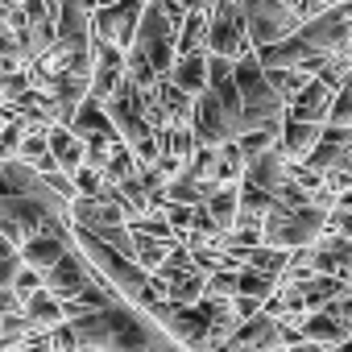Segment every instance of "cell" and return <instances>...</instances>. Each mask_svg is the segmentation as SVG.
Returning <instances> with one entry per match:
<instances>
[{
  "mask_svg": "<svg viewBox=\"0 0 352 352\" xmlns=\"http://www.w3.org/2000/svg\"><path fill=\"white\" fill-rule=\"evenodd\" d=\"M71 249H75V232H46V236L21 245V257H25L30 270H42V274H46V270H54Z\"/></svg>",
  "mask_w": 352,
  "mask_h": 352,
  "instance_id": "cell-11",
  "label": "cell"
},
{
  "mask_svg": "<svg viewBox=\"0 0 352 352\" xmlns=\"http://www.w3.org/2000/svg\"><path fill=\"white\" fill-rule=\"evenodd\" d=\"M25 270V257H21V245L9 241L5 232H0V286H13Z\"/></svg>",
  "mask_w": 352,
  "mask_h": 352,
  "instance_id": "cell-22",
  "label": "cell"
},
{
  "mask_svg": "<svg viewBox=\"0 0 352 352\" xmlns=\"http://www.w3.org/2000/svg\"><path fill=\"white\" fill-rule=\"evenodd\" d=\"M208 212H212V220H216V228L220 232H232L236 228V220H241V183H224L208 204H204Z\"/></svg>",
  "mask_w": 352,
  "mask_h": 352,
  "instance_id": "cell-17",
  "label": "cell"
},
{
  "mask_svg": "<svg viewBox=\"0 0 352 352\" xmlns=\"http://www.w3.org/2000/svg\"><path fill=\"white\" fill-rule=\"evenodd\" d=\"M170 83H179L187 96H204L208 87H212V79H208V50H199V54H179V63H174V71L166 75Z\"/></svg>",
  "mask_w": 352,
  "mask_h": 352,
  "instance_id": "cell-15",
  "label": "cell"
},
{
  "mask_svg": "<svg viewBox=\"0 0 352 352\" xmlns=\"http://www.w3.org/2000/svg\"><path fill=\"white\" fill-rule=\"evenodd\" d=\"M71 129L83 137V141H91V137H104V141H120V129L112 124V116H108V108L100 104V100H83L79 104V112H75V120H71Z\"/></svg>",
  "mask_w": 352,
  "mask_h": 352,
  "instance_id": "cell-14",
  "label": "cell"
},
{
  "mask_svg": "<svg viewBox=\"0 0 352 352\" xmlns=\"http://www.w3.org/2000/svg\"><path fill=\"white\" fill-rule=\"evenodd\" d=\"M290 327L298 331V340H311V344H323V348H340V344H348V340H352V327H348V323H340V319H331L327 311L302 315V319H294Z\"/></svg>",
  "mask_w": 352,
  "mask_h": 352,
  "instance_id": "cell-10",
  "label": "cell"
},
{
  "mask_svg": "<svg viewBox=\"0 0 352 352\" xmlns=\"http://www.w3.org/2000/svg\"><path fill=\"white\" fill-rule=\"evenodd\" d=\"M104 187H108V179L100 170H91V166H83L79 174H75V191L83 195V199H96V195H104Z\"/></svg>",
  "mask_w": 352,
  "mask_h": 352,
  "instance_id": "cell-23",
  "label": "cell"
},
{
  "mask_svg": "<svg viewBox=\"0 0 352 352\" xmlns=\"http://www.w3.org/2000/svg\"><path fill=\"white\" fill-rule=\"evenodd\" d=\"M5 124H9V116H5V112H0V133H5Z\"/></svg>",
  "mask_w": 352,
  "mask_h": 352,
  "instance_id": "cell-26",
  "label": "cell"
},
{
  "mask_svg": "<svg viewBox=\"0 0 352 352\" xmlns=\"http://www.w3.org/2000/svg\"><path fill=\"white\" fill-rule=\"evenodd\" d=\"M278 278H270V274H261V270H241L236 274V294H249V298H261V302H270L274 294H278Z\"/></svg>",
  "mask_w": 352,
  "mask_h": 352,
  "instance_id": "cell-20",
  "label": "cell"
},
{
  "mask_svg": "<svg viewBox=\"0 0 352 352\" xmlns=\"http://www.w3.org/2000/svg\"><path fill=\"white\" fill-rule=\"evenodd\" d=\"M71 327L79 336V348H91V352H157V348L179 344L145 307L129 298H116L104 311L79 315L71 319Z\"/></svg>",
  "mask_w": 352,
  "mask_h": 352,
  "instance_id": "cell-1",
  "label": "cell"
},
{
  "mask_svg": "<svg viewBox=\"0 0 352 352\" xmlns=\"http://www.w3.org/2000/svg\"><path fill=\"white\" fill-rule=\"evenodd\" d=\"M50 153H54L58 170H67L71 179L87 166V141H83L71 124H54V129H50Z\"/></svg>",
  "mask_w": 352,
  "mask_h": 352,
  "instance_id": "cell-13",
  "label": "cell"
},
{
  "mask_svg": "<svg viewBox=\"0 0 352 352\" xmlns=\"http://www.w3.org/2000/svg\"><path fill=\"white\" fill-rule=\"evenodd\" d=\"M75 232V245H79V253L91 261V270L120 294V298H129V302H141V294L149 290V282H153V274L149 270H141L133 257H124L120 249H112L108 241H100L96 232H87V228H71Z\"/></svg>",
  "mask_w": 352,
  "mask_h": 352,
  "instance_id": "cell-2",
  "label": "cell"
},
{
  "mask_svg": "<svg viewBox=\"0 0 352 352\" xmlns=\"http://www.w3.org/2000/svg\"><path fill=\"white\" fill-rule=\"evenodd\" d=\"M323 129H327V124H311V120H286V124H282V137H278V145H282V153H286L294 166H302V162L315 153V145L323 141Z\"/></svg>",
  "mask_w": 352,
  "mask_h": 352,
  "instance_id": "cell-12",
  "label": "cell"
},
{
  "mask_svg": "<svg viewBox=\"0 0 352 352\" xmlns=\"http://www.w3.org/2000/svg\"><path fill=\"white\" fill-rule=\"evenodd\" d=\"M108 5H120V0H100V9H108Z\"/></svg>",
  "mask_w": 352,
  "mask_h": 352,
  "instance_id": "cell-25",
  "label": "cell"
},
{
  "mask_svg": "<svg viewBox=\"0 0 352 352\" xmlns=\"http://www.w3.org/2000/svg\"><path fill=\"white\" fill-rule=\"evenodd\" d=\"M145 17V0H120V5H108V9H96V21H91V34L100 42H116L120 50H133L137 42V25Z\"/></svg>",
  "mask_w": 352,
  "mask_h": 352,
  "instance_id": "cell-6",
  "label": "cell"
},
{
  "mask_svg": "<svg viewBox=\"0 0 352 352\" xmlns=\"http://www.w3.org/2000/svg\"><path fill=\"white\" fill-rule=\"evenodd\" d=\"M137 174H141V162H137L133 145L116 141V145H112V157H108V170H104V179H108V183H129V179H137Z\"/></svg>",
  "mask_w": 352,
  "mask_h": 352,
  "instance_id": "cell-19",
  "label": "cell"
},
{
  "mask_svg": "<svg viewBox=\"0 0 352 352\" xmlns=\"http://www.w3.org/2000/svg\"><path fill=\"white\" fill-rule=\"evenodd\" d=\"M290 179H294V162L282 153V145H270V149L253 153L249 166H245V183H249V187H261V191H270V195H278Z\"/></svg>",
  "mask_w": 352,
  "mask_h": 352,
  "instance_id": "cell-8",
  "label": "cell"
},
{
  "mask_svg": "<svg viewBox=\"0 0 352 352\" xmlns=\"http://www.w3.org/2000/svg\"><path fill=\"white\" fill-rule=\"evenodd\" d=\"M170 249H174L170 241H157V236H145V232H137V265H141V270L157 274V270L166 265Z\"/></svg>",
  "mask_w": 352,
  "mask_h": 352,
  "instance_id": "cell-21",
  "label": "cell"
},
{
  "mask_svg": "<svg viewBox=\"0 0 352 352\" xmlns=\"http://www.w3.org/2000/svg\"><path fill=\"white\" fill-rule=\"evenodd\" d=\"M331 228V212L319 204H302V208H274L265 220V245L274 249H311L323 232Z\"/></svg>",
  "mask_w": 352,
  "mask_h": 352,
  "instance_id": "cell-3",
  "label": "cell"
},
{
  "mask_svg": "<svg viewBox=\"0 0 352 352\" xmlns=\"http://www.w3.org/2000/svg\"><path fill=\"white\" fill-rule=\"evenodd\" d=\"M340 87H331L327 79H311L302 87V96L286 108V120H311V124H327V112H331V100H336Z\"/></svg>",
  "mask_w": 352,
  "mask_h": 352,
  "instance_id": "cell-9",
  "label": "cell"
},
{
  "mask_svg": "<svg viewBox=\"0 0 352 352\" xmlns=\"http://www.w3.org/2000/svg\"><path fill=\"white\" fill-rule=\"evenodd\" d=\"M104 108H108L112 124L120 129V141H124V145H141L145 137H153V124H149V116H145V91H141L133 79H124L120 91H116Z\"/></svg>",
  "mask_w": 352,
  "mask_h": 352,
  "instance_id": "cell-5",
  "label": "cell"
},
{
  "mask_svg": "<svg viewBox=\"0 0 352 352\" xmlns=\"http://www.w3.org/2000/svg\"><path fill=\"white\" fill-rule=\"evenodd\" d=\"M0 104H5V87H0Z\"/></svg>",
  "mask_w": 352,
  "mask_h": 352,
  "instance_id": "cell-27",
  "label": "cell"
},
{
  "mask_svg": "<svg viewBox=\"0 0 352 352\" xmlns=\"http://www.w3.org/2000/svg\"><path fill=\"white\" fill-rule=\"evenodd\" d=\"M179 5H183L187 13H195V9H208V5H212V0H179Z\"/></svg>",
  "mask_w": 352,
  "mask_h": 352,
  "instance_id": "cell-24",
  "label": "cell"
},
{
  "mask_svg": "<svg viewBox=\"0 0 352 352\" xmlns=\"http://www.w3.org/2000/svg\"><path fill=\"white\" fill-rule=\"evenodd\" d=\"M91 282H100V274H96V270H91V261L79 253V245H75V249L54 265V270H46V290H50L58 302H75Z\"/></svg>",
  "mask_w": 352,
  "mask_h": 352,
  "instance_id": "cell-7",
  "label": "cell"
},
{
  "mask_svg": "<svg viewBox=\"0 0 352 352\" xmlns=\"http://www.w3.org/2000/svg\"><path fill=\"white\" fill-rule=\"evenodd\" d=\"M208 50H212V54H224V58H245V54L253 50V42H249V21H245V5H241V0H212Z\"/></svg>",
  "mask_w": 352,
  "mask_h": 352,
  "instance_id": "cell-4",
  "label": "cell"
},
{
  "mask_svg": "<svg viewBox=\"0 0 352 352\" xmlns=\"http://www.w3.org/2000/svg\"><path fill=\"white\" fill-rule=\"evenodd\" d=\"M208 34H212V5L187 13L183 30H179V54H199L208 50Z\"/></svg>",
  "mask_w": 352,
  "mask_h": 352,
  "instance_id": "cell-18",
  "label": "cell"
},
{
  "mask_svg": "<svg viewBox=\"0 0 352 352\" xmlns=\"http://www.w3.org/2000/svg\"><path fill=\"white\" fill-rule=\"evenodd\" d=\"M25 319H30V327L34 331H54L58 323H67V307L42 286L34 298H25Z\"/></svg>",
  "mask_w": 352,
  "mask_h": 352,
  "instance_id": "cell-16",
  "label": "cell"
}]
</instances>
